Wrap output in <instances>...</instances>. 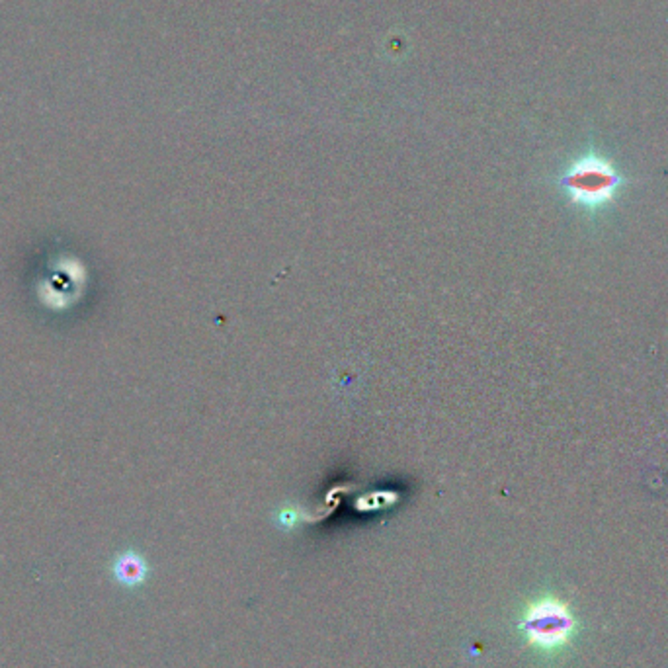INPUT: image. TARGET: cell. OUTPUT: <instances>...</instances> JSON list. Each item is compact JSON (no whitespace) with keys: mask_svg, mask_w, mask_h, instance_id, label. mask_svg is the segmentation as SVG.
<instances>
[{"mask_svg":"<svg viewBox=\"0 0 668 668\" xmlns=\"http://www.w3.org/2000/svg\"><path fill=\"white\" fill-rule=\"evenodd\" d=\"M561 186L574 205L596 211L615 200L623 186V177L608 159L589 153L563 172Z\"/></svg>","mask_w":668,"mask_h":668,"instance_id":"6da1fadb","label":"cell"},{"mask_svg":"<svg viewBox=\"0 0 668 668\" xmlns=\"http://www.w3.org/2000/svg\"><path fill=\"white\" fill-rule=\"evenodd\" d=\"M518 625L526 641L546 653L563 649L577 630V622H574L567 604L555 596H541V598L533 600L524 610Z\"/></svg>","mask_w":668,"mask_h":668,"instance_id":"7a4b0ae2","label":"cell"},{"mask_svg":"<svg viewBox=\"0 0 668 668\" xmlns=\"http://www.w3.org/2000/svg\"><path fill=\"white\" fill-rule=\"evenodd\" d=\"M149 567L137 551H123L114 561V577L123 587H139L147 581Z\"/></svg>","mask_w":668,"mask_h":668,"instance_id":"3957f363","label":"cell"}]
</instances>
